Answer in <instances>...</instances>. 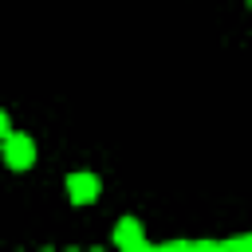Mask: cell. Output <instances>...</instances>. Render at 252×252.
Listing matches in <instances>:
<instances>
[{"label": "cell", "instance_id": "obj_2", "mask_svg": "<svg viewBox=\"0 0 252 252\" xmlns=\"http://www.w3.org/2000/svg\"><path fill=\"white\" fill-rule=\"evenodd\" d=\"M98 189H102V185H98L94 173H71V177H67V197H71L75 205H91V201L98 197Z\"/></svg>", "mask_w": 252, "mask_h": 252}, {"label": "cell", "instance_id": "obj_3", "mask_svg": "<svg viewBox=\"0 0 252 252\" xmlns=\"http://www.w3.org/2000/svg\"><path fill=\"white\" fill-rule=\"evenodd\" d=\"M114 244H118V248H126V252L146 248V232H142V224H138L134 217H122V220H118V228H114Z\"/></svg>", "mask_w": 252, "mask_h": 252}, {"label": "cell", "instance_id": "obj_4", "mask_svg": "<svg viewBox=\"0 0 252 252\" xmlns=\"http://www.w3.org/2000/svg\"><path fill=\"white\" fill-rule=\"evenodd\" d=\"M4 138H8V114L0 110V142H4Z\"/></svg>", "mask_w": 252, "mask_h": 252}, {"label": "cell", "instance_id": "obj_1", "mask_svg": "<svg viewBox=\"0 0 252 252\" xmlns=\"http://www.w3.org/2000/svg\"><path fill=\"white\" fill-rule=\"evenodd\" d=\"M4 161H8L12 169H28V165L35 161V142H32L28 134H12V130H8V138H4Z\"/></svg>", "mask_w": 252, "mask_h": 252}]
</instances>
